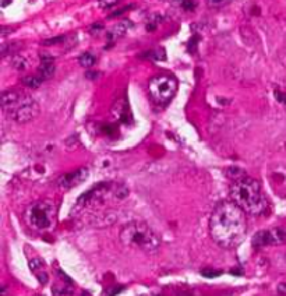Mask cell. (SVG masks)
Returning a JSON list of instances; mask_svg holds the SVG:
<instances>
[{"mask_svg":"<svg viewBox=\"0 0 286 296\" xmlns=\"http://www.w3.org/2000/svg\"><path fill=\"white\" fill-rule=\"evenodd\" d=\"M209 232L218 246L236 247L247 232L246 212L233 201H221L209 218Z\"/></svg>","mask_w":286,"mask_h":296,"instance_id":"6da1fadb","label":"cell"},{"mask_svg":"<svg viewBox=\"0 0 286 296\" xmlns=\"http://www.w3.org/2000/svg\"><path fill=\"white\" fill-rule=\"evenodd\" d=\"M131 27V23L128 21V20H124L122 23H119V24H116L109 32H108V39L109 41H116V39H119V38H122L127 30Z\"/></svg>","mask_w":286,"mask_h":296,"instance_id":"30bf717a","label":"cell"},{"mask_svg":"<svg viewBox=\"0 0 286 296\" xmlns=\"http://www.w3.org/2000/svg\"><path fill=\"white\" fill-rule=\"evenodd\" d=\"M88 176V169L87 168H80L77 171H73L70 173H64L57 179V185L61 189H73L80 183H83Z\"/></svg>","mask_w":286,"mask_h":296,"instance_id":"ba28073f","label":"cell"},{"mask_svg":"<svg viewBox=\"0 0 286 296\" xmlns=\"http://www.w3.org/2000/svg\"><path fill=\"white\" fill-rule=\"evenodd\" d=\"M131 7H134V5H128V6L123 7V9H119L117 12L112 13L109 17H116V16H120V14H123V13H126L128 10V9H131Z\"/></svg>","mask_w":286,"mask_h":296,"instance_id":"7402d4cb","label":"cell"},{"mask_svg":"<svg viewBox=\"0 0 286 296\" xmlns=\"http://www.w3.org/2000/svg\"><path fill=\"white\" fill-rule=\"evenodd\" d=\"M43 79L41 76H27L23 79V84L27 87H30V88H38V87L42 84Z\"/></svg>","mask_w":286,"mask_h":296,"instance_id":"7c38bea8","label":"cell"},{"mask_svg":"<svg viewBox=\"0 0 286 296\" xmlns=\"http://www.w3.org/2000/svg\"><path fill=\"white\" fill-rule=\"evenodd\" d=\"M38 296H41V295H38Z\"/></svg>","mask_w":286,"mask_h":296,"instance_id":"4316f807","label":"cell"},{"mask_svg":"<svg viewBox=\"0 0 286 296\" xmlns=\"http://www.w3.org/2000/svg\"><path fill=\"white\" fill-rule=\"evenodd\" d=\"M2 108L7 116L17 123H28L39 115L37 101L17 90H9L2 94Z\"/></svg>","mask_w":286,"mask_h":296,"instance_id":"3957f363","label":"cell"},{"mask_svg":"<svg viewBox=\"0 0 286 296\" xmlns=\"http://www.w3.org/2000/svg\"><path fill=\"white\" fill-rule=\"evenodd\" d=\"M232 0H207V5L212 9H221V7L228 6Z\"/></svg>","mask_w":286,"mask_h":296,"instance_id":"e0dca14e","label":"cell"},{"mask_svg":"<svg viewBox=\"0 0 286 296\" xmlns=\"http://www.w3.org/2000/svg\"><path fill=\"white\" fill-rule=\"evenodd\" d=\"M119 2H120V0H98L99 7H102V9H109V7L117 5Z\"/></svg>","mask_w":286,"mask_h":296,"instance_id":"ac0fdd59","label":"cell"},{"mask_svg":"<svg viewBox=\"0 0 286 296\" xmlns=\"http://www.w3.org/2000/svg\"><path fill=\"white\" fill-rule=\"evenodd\" d=\"M286 243V228H271L257 232L253 236V246L260 249L264 246H279Z\"/></svg>","mask_w":286,"mask_h":296,"instance_id":"52a82bcc","label":"cell"},{"mask_svg":"<svg viewBox=\"0 0 286 296\" xmlns=\"http://www.w3.org/2000/svg\"><path fill=\"white\" fill-rule=\"evenodd\" d=\"M146 57H150L153 60H165V50L164 49H154L151 52L146 53Z\"/></svg>","mask_w":286,"mask_h":296,"instance_id":"9a60e30c","label":"cell"},{"mask_svg":"<svg viewBox=\"0 0 286 296\" xmlns=\"http://www.w3.org/2000/svg\"><path fill=\"white\" fill-rule=\"evenodd\" d=\"M95 60H97V59H95V56L92 55V53H88V52L83 53V55L80 56V59H79L80 64L86 68L92 67V66L95 64Z\"/></svg>","mask_w":286,"mask_h":296,"instance_id":"4fadbf2b","label":"cell"},{"mask_svg":"<svg viewBox=\"0 0 286 296\" xmlns=\"http://www.w3.org/2000/svg\"><path fill=\"white\" fill-rule=\"evenodd\" d=\"M278 290H279L282 295H286V284H282L279 285V288H278Z\"/></svg>","mask_w":286,"mask_h":296,"instance_id":"d4e9b609","label":"cell"},{"mask_svg":"<svg viewBox=\"0 0 286 296\" xmlns=\"http://www.w3.org/2000/svg\"><path fill=\"white\" fill-rule=\"evenodd\" d=\"M63 41H64V37L52 38V39H46V41H43V45H55V43L63 42Z\"/></svg>","mask_w":286,"mask_h":296,"instance_id":"44dd1931","label":"cell"},{"mask_svg":"<svg viewBox=\"0 0 286 296\" xmlns=\"http://www.w3.org/2000/svg\"><path fill=\"white\" fill-rule=\"evenodd\" d=\"M231 198L250 215H261L268 208V201L260 182L247 176L238 178L233 182L231 186Z\"/></svg>","mask_w":286,"mask_h":296,"instance_id":"7a4b0ae2","label":"cell"},{"mask_svg":"<svg viewBox=\"0 0 286 296\" xmlns=\"http://www.w3.org/2000/svg\"><path fill=\"white\" fill-rule=\"evenodd\" d=\"M13 66L17 70H25L27 68V62L23 56H14L13 57Z\"/></svg>","mask_w":286,"mask_h":296,"instance_id":"2e32d148","label":"cell"},{"mask_svg":"<svg viewBox=\"0 0 286 296\" xmlns=\"http://www.w3.org/2000/svg\"><path fill=\"white\" fill-rule=\"evenodd\" d=\"M41 60H42V62H41V66L38 68V76H41L42 79H49V77H52L56 70L53 57L49 55V53H42V55H41Z\"/></svg>","mask_w":286,"mask_h":296,"instance_id":"9c48e42d","label":"cell"},{"mask_svg":"<svg viewBox=\"0 0 286 296\" xmlns=\"http://www.w3.org/2000/svg\"><path fill=\"white\" fill-rule=\"evenodd\" d=\"M275 95H276V98H278V101H279V102H282V104H286V94L276 91V93H275Z\"/></svg>","mask_w":286,"mask_h":296,"instance_id":"603a6c76","label":"cell"},{"mask_svg":"<svg viewBox=\"0 0 286 296\" xmlns=\"http://www.w3.org/2000/svg\"><path fill=\"white\" fill-rule=\"evenodd\" d=\"M120 241L131 249H138L146 253H154L161 246V238L146 222L133 221L120 229Z\"/></svg>","mask_w":286,"mask_h":296,"instance_id":"277c9868","label":"cell"},{"mask_svg":"<svg viewBox=\"0 0 286 296\" xmlns=\"http://www.w3.org/2000/svg\"><path fill=\"white\" fill-rule=\"evenodd\" d=\"M198 41H200V38L197 37V35L190 39V42H189V50H190V52H193V53H194L195 50H197V42H198Z\"/></svg>","mask_w":286,"mask_h":296,"instance_id":"d6986e66","label":"cell"},{"mask_svg":"<svg viewBox=\"0 0 286 296\" xmlns=\"http://www.w3.org/2000/svg\"><path fill=\"white\" fill-rule=\"evenodd\" d=\"M173 2H175V3H176V5H179V6L182 7L183 5H184V3H186V2H187V0H173Z\"/></svg>","mask_w":286,"mask_h":296,"instance_id":"484cf974","label":"cell"},{"mask_svg":"<svg viewBox=\"0 0 286 296\" xmlns=\"http://www.w3.org/2000/svg\"><path fill=\"white\" fill-rule=\"evenodd\" d=\"M202 275L207 278L218 277V275H221V271H215V270H202Z\"/></svg>","mask_w":286,"mask_h":296,"instance_id":"ffe728a7","label":"cell"},{"mask_svg":"<svg viewBox=\"0 0 286 296\" xmlns=\"http://www.w3.org/2000/svg\"><path fill=\"white\" fill-rule=\"evenodd\" d=\"M102 28H104V25H102V24H94L91 27V28H90V31H91L92 34H97V32L101 31Z\"/></svg>","mask_w":286,"mask_h":296,"instance_id":"cb8c5ba5","label":"cell"},{"mask_svg":"<svg viewBox=\"0 0 286 296\" xmlns=\"http://www.w3.org/2000/svg\"><path fill=\"white\" fill-rule=\"evenodd\" d=\"M148 90L153 99L158 105H166L171 102V99L176 94L177 81L173 76H168V74L155 76L150 80Z\"/></svg>","mask_w":286,"mask_h":296,"instance_id":"8992f818","label":"cell"},{"mask_svg":"<svg viewBox=\"0 0 286 296\" xmlns=\"http://www.w3.org/2000/svg\"><path fill=\"white\" fill-rule=\"evenodd\" d=\"M161 21H162V17H161L159 14H154V16H151L146 24L147 31H154V30H157V27H158V24Z\"/></svg>","mask_w":286,"mask_h":296,"instance_id":"5bb4252c","label":"cell"},{"mask_svg":"<svg viewBox=\"0 0 286 296\" xmlns=\"http://www.w3.org/2000/svg\"><path fill=\"white\" fill-rule=\"evenodd\" d=\"M30 267L41 284L45 285L48 282V274L45 271V264H43L41 260H32L30 263Z\"/></svg>","mask_w":286,"mask_h":296,"instance_id":"8fae6325","label":"cell"},{"mask_svg":"<svg viewBox=\"0 0 286 296\" xmlns=\"http://www.w3.org/2000/svg\"><path fill=\"white\" fill-rule=\"evenodd\" d=\"M24 219L28 227L35 231H46L56 224V208L46 200L32 203L25 210Z\"/></svg>","mask_w":286,"mask_h":296,"instance_id":"5b68a950","label":"cell"}]
</instances>
